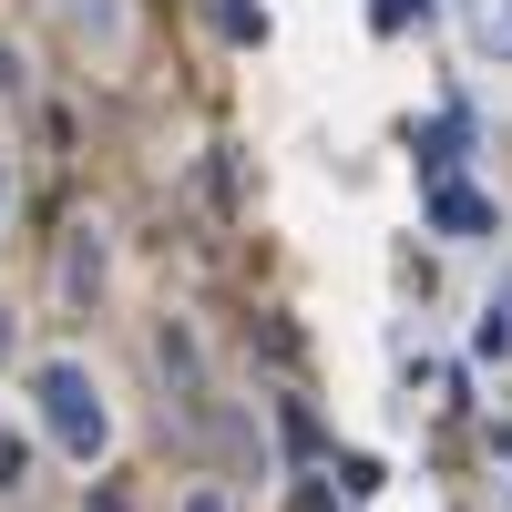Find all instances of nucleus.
<instances>
[{
    "mask_svg": "<svg viewBox=\"0 0 512 512\" xmlns=\"http://www.w3.org/2000/svg\"><path fill=\"white\" fill-rule=\"evenodd\" d=\"M31 400H41L52 451H72V461H103V451H113V400H103L93 359H41V369H31Z\"/></svg>",
    "mask_w": 512,
    "mask_h": 512,
    "instance_id": "nucleus-1",
    "label": "nucleus"
},
{
    "mask_svg": "<svg viewBox=\"0 0 512 512\" xmlns=\"http://www.w3.org/2000/svg\"><path fill=\"white\" fill-rule=\"evenodd\" d=\"M62 277H72V297H82V287H103V236H93V226H82V246H72V267H62Z\"/></svg>",
    "mask_w": 512,
    "mask_h": 512,
    "instance_id": "nucleus-2",
    "label": "nucleus"
},
{
    "mask_svg": "<svg viewBox=\"0 0 512 512\" xmlns=\"http://www.w3.org/2000/svg\"><path fill=\"white\" fill-rule=\"evenodd\" d=\"M21 482H31V441L0 431V492H21Z\"/></svg>",
    "mask_w": 512,
    "mask_h": 512,
    "instance_id": "nucleus-3",
    "label": "nucleus"
},
{
    "mask_svg": "<svg viewBox=\"0 0 512 512\" xmlns=\"http://www.w3.org/2000/svg\"><path fill=\"white\" fill-rule=\"evenodd\" d=\"M0 236H11V154H0Z\"/></svg>",
    "mask_w": 512,
    "mask_h": 512,
    "instance_id": "nucleus-4",
    "label": "nucleus"
},
{
    "mask_svg": "<svg viewBox=\"0 0 512 512\" xmlns=\"http://www.w3.org/2000/svg\"><path fill=\"white\" fill-rule=\"evenodd\" d=\"M11 349H21V318H11V308H0V359H11Z\"/></svg>",
    "mask_w": 512,
    "mask_h": 512,
    "instance_id": "nucleus-5",
    "label": "nucleus"
},
{
    "mask_svg": "<svg viewBox=\"0 0 512 512\" xmlns=\"http://www.w3.org/2000/svg\"><path fill=\"white\" fill-rule=\"evenodd\" d=\"M185 512H226V502H216V492H185Z\"/></svg>",
    "mask_w": 512,
    "mask_h": 512,
    "instance_id": "nucleus-6",
    "label": "nucleus"
}]
</instances>
